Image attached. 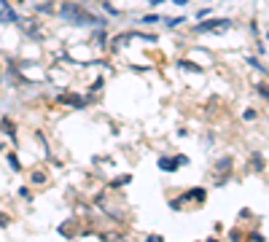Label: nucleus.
<instances>
[{"label": "nucleus", "instance_id": "f257e3e1", "mask_svg": "<svg viewBox=\"0 0 269 242\" xmlns=\"http://www.w3.org/2000/svg\"><path fill=\"white\" fill-rule=\"evenodd\" d=\"M62 17H65L70 25H102V19L100 17H94V14H89L84 9V6H78V3H65L62 6Z\"/></svg>", "mask_w": 269, "mask_h": 242}, {"label": "nucleus", "instance_id": "f03ea898", "mask_svg": "<svg viewBox=\"0 0 269 242\" xmlns=\"http://www.w3.org/2000/svg\"><path fill=\"white\" fill-rule=\"evenodd\" d=\"M224 25H229L226 19H210V22H205V25H199L196 30H199V33H205V30H216V27H224Z\"/></svg>", "mask_w": 269, "mask_h": 242}, {"label": "nucleus", "instance_id": "7ed1b4c3", "mask_svg": "<svg viewBox=\"0 0 269 242\" xmlns=\"http://www.w3.org/2000/svg\"><path fill=\"white\" fill-rule=\"evenodd\" d=\"M178 165H186V159H183V156H180L178 162H175V159H159V167H162V170H175Z\"/></svg>", "mask_w": 269, "mask_h": 242}, {"label": "nucleus", "instance_id": "20e7f679", "mask_svg": "<svg viewBox=\"0 0 269 242\" xmlns=\"http://www.w3.org/2000/svg\"><path fill=\"white\" fill-rule=\"evenodd\" d=\"M0 22H17V14H14L9 6L3 9V14H0Z\"/></svg>", "mask_w": 269, "mask_h": 242}, {"label": "nucleus", "instance_id": "39448f33", "mask_svg": "<svg viewBox=\"0 0 269 242\" xmlns=\"http://www.w3.org/2000/svg\"><path fill=\"white\" fill-rule=\"evenodd\" d=\"M180 67H186V70H199L196 65H191V62H180Z\"/></svg>", "mask_w": 269, "mask_h": 242}, {"label": "nucleus", "instance_id": "423d86ee", "mask_svg": "<svg viewBox=\"0 0 269 242\" xmlns=\"http://www.w3.org/2000/svg\"><path fill=\"white\" fill-rule=\"evenodd\" d=\"M6 223H9V218H6L3 213H0V226H6Z\"/></svg>", "mask_w": 269, "mask_h": 242}]
</instances>
